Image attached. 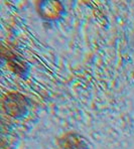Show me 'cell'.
<instances>
[{
    "label": "cell",
    "instance_id": "1",
    "mask_svg": "<svg viewBox=\"0 0 134 149\" xmlns=\"http://www.w3.org/2000/svg\"><path fill=\"white\" fill-rule=\"evenodd\" d=\"M27 99L19 93H9L2 100L3 110L11 117H20L27 110Z\"/></svg>",
    "mask_w": 134,
    "mask_h": 149
},
{
    "label": "cell",
    "instance_id": "2",
    "mask_svg": "<svg viewBox=\"0 0 134 149\" xmlns=\"http://www.w3.org/2000/svg\"><path fill=\"white\" fill-rule=\"evenodd\" d=\"M36 10L43 19L47 21H54L63 16L65 8L60 1L43 0L36 2Z\"/></svg>",
    "mask_w": 134,
    "mask_h": 149
},
{
    "label": "cell",
    "instance_id": "3",
    "mask_svg": "<svg viewBox=\"0 0 134 149\" xmlns=\"http://www.w3.org/2000/svg\"><path fill=\"white\" fill-rule=\"evenodd\" d=\"M58 145L61 149H88V143L82 135L69 132L58 139Z\"/></svg>",
    "mask_w": 134,
    "mask_h": 149
}]
</instances>
